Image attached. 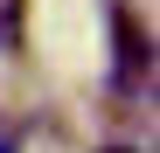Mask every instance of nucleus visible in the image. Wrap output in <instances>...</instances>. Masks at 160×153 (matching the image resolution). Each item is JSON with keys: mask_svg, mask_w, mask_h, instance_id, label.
Wrapping results in <instances>:
<instances>
[{"mask_svg": "<svg viewBox=\"0 0 160 153\" xmlns=\"http://www.w3.org/2000/svg\"><path fill=\"white\" fill-rule=\"evenodd\" d=\"M112 35H118V76H125V84H139V76L153 70V42L139 35V21H132L125 7H112Z\"/></svg>", "mask_w": 160, "mask_h": 153, "instance_id": "f257e3e1", "label": "nucleus"}, {"mask_svg": "<svg viewBox=\"0 0 160 153\" xmlns=\"http://www.w3.org/2000/svg\"><path fill=\"white\" fill-rule=\"evenodd\" d=\"M0 153H21V118L0 111Z\"/></svg>", "mask_w": 160, "mask_h": 153, "instance_id": "f03ea898", "label": "nucleus"}, {"mask_svg": "<svg viewBox=\"0 0 160 153\" xmlns=\"http://www.w3.org/2000/svg\"><path fill=\"white\" fill-rule=\"evenodd\" d=\"M98 153H139V146H98Z\"/></svg>", "mask_w": 160, "mask_h": 153, "instance_id": "7ed1b4c3", "label": "nucleus"}]
</instances>
